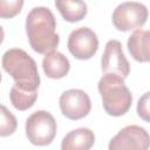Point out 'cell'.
Returning <instances> with one entry per match:
<instances>
[{
	"mask_svg": "<svg viewBox=\"0 0 150 150\" xmlns=\"http://www.w3.org/2000/svg\"><path fill=\"white\" fill-rule=\"evenodd\" d=\"M56 20L47 7H34L26 18V33L32 49L39 54L54 50L60 36L55 32Z\"/></svg>",
	"mask_w": 150,
	"mask_h": 150,
	"instance_id": "obj_1",
	"label": "cell"
},
{
	"mask_svg": "<svg viewBox=\"0 0 150 150\" xmlns=\"http://www.w3.org/2000/svg\"><path fill=\"white\" fill-rule=\"evenodd\" d=\"M2 68L13 77L16 87L30 91L39 89L40 75L36 62L23 49L6 50L2 55Z\"/></svg>",
	"mask_w": 150,
	"mask_h": 150,
	"instance_id": "obj_2",
	"label": "cell"
},
{
	"mask_svg": "<svg viewBox=\"0 0 150 150\" xmlns=\"http://www.w3.org/2000/svg\"><path fill=\"white\" fill-rule=\"evenodd\" d=\"M97 89L108 115L118 117L128 112L132 103V95L125 86L123 76L115 73H105L100 79Z\"/></svg>",
	"mask_w": 150,
	"mask_h": 150,
	"instance_id": "obj_3",
	"label": "cell"
},
{
	"mask_svg": "<svg viewBox=\"0 0 150 150\" xmlns=\"http://www.w3.org/2000/svg\"><path fill=\"white\" fill-rule=\"evenodd\" d=\"M56 130L55 118L46 110H38L26 120V136L34 145L43 146L50 144L56 135Z\"/></svg>",
	"mask_w": 150,
	"mask_h": 150,
	"instance_id": "obj_4",
	"label": "cell"
},
{
	"mask_svg": "<svg viewBox=\"0 0 150 150\" xmlns=\"http://www.w3.org/2000/svg\"><path fill=\"white\" fill-rule=\"evenodd\" d=\"M149 16L145 5L136 1L120 4L112 12V23L121 32L136 30L144 26Z\"/></svg>",
	"mask_w": 150,
	"mask_h": 150,
	"instance_id": "obj_5",
	"label": "cell"
},
{
	"mask_svg": "<svg viewBox=\"0 0 150 150\" xmlns=\"http://www.w3.org/2000/svg\"><path fill=\"white\" fill-rule=\"evenodd\" d=\"M150 146V135L139 125H128L121 129L110 141V150H146Z\"/></svg>",
	"mask_w": 150,
	"mask_h": 150,
	"instance_id": "obj_6",
	"label": "cell"
},
{
	"mask_svg": "<svg viewBox=\"0 0 150 150\" xmlns=\"http://www.w3.org/2000/svg\"><path fill=\"white\" fill-rule=\"evenodd\" d=\"M67 47L75 59L89 60L98 49V39L96 33L90 28L80 27L70 33Z\"/></svg>",
	"mask_w": 150,
	"mask_h": 150,
	"instance_id": "obj_7",
	"label": "cell"
},
{
	"mask_svg": "<svg viewBox=\"0 0 150 150\" xmlns=\"http://www.w3.org/2000/svg\"><path fill=\"white\" fill-rule=\"evenodd\" d=\"M59 103L63 116L73 121L86 117L91 109V102L88 94L81 89L66 90L61 94Z\"/></svg>",
	"mask_w": 150,
	"mask_h": 150,
	"instance_id": "obj_8",
	"label": "cell"
},
{
	"mask_svg": "<svg viewBox=\"0 0 150 150\" xmlns=\"http://www.w3.org/2000/svg\"><path fill=\"white\" fill-rule=\"evenodd\" d=\"M101 69L105 73H115L124 79L130 73V64L127 60L122 45L118 40H109L105 45L102 59H101Z\"/></svg>",
	"mask_w": 150,
	"mask_h": 150,
	"instance_id": "obj_9",
	"label": "cell"
},
{
	"mask_svg": "<svg viewBox=\"0 0 150 150\" xmlns=\"http://www.w3.org/2000/svg\"><path fill=\"white\" fill-rule=\"evenodd\" d=\"M128 50L137 62H150V30L136 29L128 39Z\"/></svg>",
	"mask_w": 150,
	"mask_h": 150,
	"instance_id": "obj_10",
	"label": "cell"
},
{
	"mask_svg": "<svg viewBox=\"0 0 150 150\" xmlns=\"http://www.w3.org/2000/svg\"><path fill=\"white\" fill-rule=\"evenodd\" d=\"M42 68L47 77L59 80L68 74L70 69V63L62 53L54 49L45 54V57L42 60Z\"/></svg>",
	"mask_w": 150,
	"mask_h": 150,
	"instance_id": "obj_11",
	"label": "cell"
},
{
	"mask_svg": "<svg viewBox=\"0 0 150 150\" xmlns=\"http://www.w3.org/2000/svg\"><path fill=\"white\" fill-rule=\"evenodd\" d=\"M95 143V135L88 128H77L68 132L61 143L62 150H88Z\"/></svg>",
	"mask_w": 150,
	"mask_h": 150,
	"instance_id": "obj_12",
	"label": "cell"
},
{
	"mask_svg": "<svg viewBox=\"0 0 150 150\" xmlns=\"http://www.w3.org/2000/svg\"><path fill=\"white\" fill-rule=\"evenodd\" d=\"M55 7L61 16L68 22H79L88 13L87 4L83 0H55Z\"/></svg>",
	"mask_w": 150,
	"mask_h": 150,
	"instance_id": "obj_13",
	"label": "cell"
},
{
	"mask_svg": "<svg viewBox=\"0 0 150 150\" xmlns=\"http://www.w3.org/2000/svg\"><path fill=\"white\" fill-rule=\"evenodd\" d=\"M38 98V90L36 91H30V90H25L15 84L11 88L9 91V100L13 107L20 111L27 110L30 107L34 105L35 101Z\"/></svg>",
	"mask_w": 150,
	"mask_h": 150,
	"instance_id": "obj_14",
	"label": "cell"
},
{
	"mask_svg": "<svg viewBox=\"0 0 150 150\" xmlns=\"http://www.w3.org/2000/svg\"><path fill=\"white\" fill-rule=\"evenodd\" d=\"M18 122L15 116L5 107L1 105V123H0V136L6 137L12 135L16 129Z\"/></svg>",
	"mask_w": 150,
	"mask_h": 150,
	"instance_id": "obj_15",
	"label": "cell"
},
{
	"mask_svg": "<svg viewBox=\"0 0 150 150\" xmlns=\"http://www.w3.org/2000/svg\"><path fill=\"white\" fill-rule=\"evenodd\" d=\"M25 0H0V18L12 19L16 16L23 6Z\"/></svg>",
	"mask_w": 150,
	"mask_h": 150,
	"instance_id": "obj_16",
	"label": "cell"
},
{
	"mask_svg": "<svg viewBox=\"0 0 150 150\" xmlns=\"http://www.w3.org/2000/svg\"><path fill=\"white\" fill-rule=\"evenodd\" d=\"M137 115L150 123V91L144 93L137 102Z\"/></svg>",
	"mask_w": 150,
	"mask_h": 150,
	"instance_id": "obj_17",
	"label": "cell"
}]
</instances>
